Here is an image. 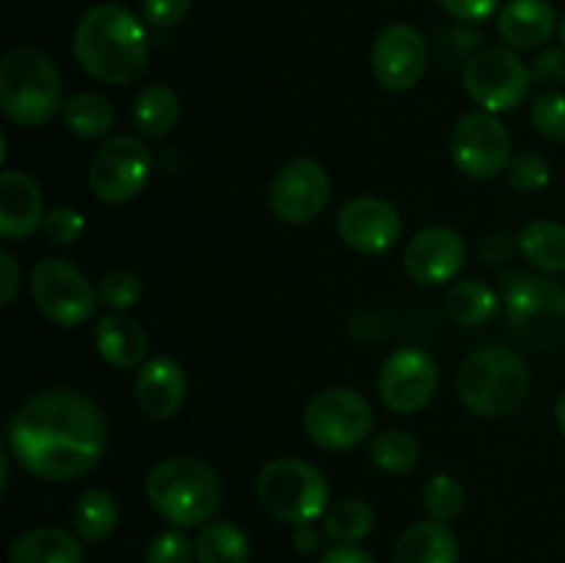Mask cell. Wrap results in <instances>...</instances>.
<instances>
[{"label":"cell","instance_id":"obj_26","mask_svg":"<svg viewBox=\"0 0 565 563\" xmlns=\"http://www.w3.org/2000/svg\"><path fill=\"white\" fill-rule=\"evenodd\" d=\"M193 550L196 563H248L252 557L248 535L232 519H210L202 524Z\"/></svg>","mask_w":565,"mask_h":563},{"label":"cell","instance_id":"obj_31","mask_svg":"<svg viewBox=\"0 0 565 563\" xmlns=\"http://www.w3.org/2000/svg\"><path fill=\"white\" fill-rule=\"evenodd\" d=\"M370 458L386 475H406L419 464V442L408 431H384L370 442Z\"/></svg>","mask_w":565,"mask_h":563},{"label":"cell","instance_id":"obj_16","mask_svg":"<svg viewBox=\"0 0 565 563\" xmlns=\"http://www.w3.org/2000/svg\"><path fill=\"white\" fill-rule=\"evenodd\" d=\"M342 243L359 254H384L401 241L403 221L392 202L381 196H356L337 215Z\"/></svg>","mask_w":565,"mask_h":563},{"label":"cell","instance_id":"obj_22","mask_svg":"<svg viewBox=\"0 0 565 563\" xmlns=\"http://www.w3.org/2000/svg\"><path fill=\"white\" fill-rule=\"evenodd\" d=\"M461 546L445 522H417L401 533L392 563H458Z\"/></svg>","mask_w":565,"mask_h":563},{"label":"cell","instance_id":"obj_35","mask_svg":"<svg viewBox=\"0 0 565 563\" xmlns=\"http://www.w3.org/2000/svg\"><path fill=\"white\" fill-rule=\"evenodd\" d=\"M505 174H508V182H511L516 191L535 193V191H541V188L550 185L552 166L544 155L524 149V152L513 155L511 163H508V169H505Z\"/></svg>","mask_w":565,"mask_h":563},{"label":"cell","instance_id":"obj_28","mask_svg":"<svg viewBox=\"0 0 565 563\" xmlns=\"http://www.w3.org/2000/svg\"><path fill=\"white\" fill-rule=\"evenodd\" d=\"M64 125L70 127L75 136L88 138H105L114 127L116 114H114V105L108 103V97L97 92H81V94H72L70 99L64 103Z\"/></svg>","mask_w":565,"mask_h":563},{"label":"cell","instance_id":"obj_34","mask_svg":"<svg viewBox=\"0 0 565 563\" xmlns=\"http://www.w3.org/2000/svg\"><path fill=\"white\" fill-rule=\"evenodd\" d=\"M97 296L110 312H127L141 301V279L130 268H114L99 279Z\"/></svg>","mask_w":565,"mask_h":563},{"label":"cell","instance_id":"obj_41","mask_svg":"<svg viewBox=\"0 0 565 563\" xmlns=\"http://www.w3.org/2000/svg\"><path fill=\"white\" fill-rule=\"evenodd\" d=\"M450 17L461 22H483L497 14L502 0H436Z\"/></svg>","mask_w":565,"mask_h":563},{"label":"cell","instance_id":"obj_32","mask_svg":"<svg viewBox=\"0 0 565 563\" xmlns=\"http://www.w3.org/2000/svg\"><path fill=\"white\" fill-rule=\"evenodd\" d=\"M467 506V489L452 475H434L423 489V508L434 522H456Z\"/></svg>","mask_w":565,"mask_h":563},{"label":"cell","instance_id":"obj_30","mask_svg":"<svg viewBox=\"0 0 565 563\" xmlns=\"http://www.w3.org/2000/svg\"><path fill=\"white\" fill-rule=\"evenodd\" d=\"M375 528V511L367 500L362 497H345L337 500L334 506L326 508L323 513V530L329 539L337 544H356V541L367 539Z\"/></svg>","mask_w":565,"mask_h":563},{"label":"cell","instance_id":"obj_2","mask_svg":"<svg viewBox=\"0 0 565 563\" xmlns=\"http://www.w3.org/2000/svg\"><path fill=\"white\" fill-rule=\"evenodd\" d=\"M72 55L94 81L130 86L149 66V36L127 6L97 3L83 11L72 33Z\"/></svg>","mask_w":565,"mask_h":563},{"label":"cell","instance_id":"obj_40","mask_svg":"<svg viewBox=\"0 0 565 563\" xmlns=\"http://www.w3.org/2000/svg\"><path fill=\"white\" fill-rule=\"evenodd\" d=\"M533 81L541 86H565V47H550L530 66Z\"/></svg>","mask_w":565,"mask_h":563},{"label":"cell","instance_id":"obj_9","mask_svg":"<svg viewBox=\"0 0 565 563\" xmlns=\"http://www.w3.org/2000/svg\"><path fill=\"white\" fill-rule=\"evenodd\" d=\"M152 174V149L143 138L119 132L99 144L88 163V185L105 204H127L143 191Z\"/></svg>","mask_w":565,"mask_h":563},{"label":"cell","instance_id":"obj_48","mask_svg":"<svg viewBox=\"0 0 565 563\" xmlns=\"http://www.w3.org/2000/svg\"><path fill=\"white\" fill-rule=\"evenodd\" d=\"M557 39H561V44L565 47V14H563V20L557 22Z\"/></svg>","mask_w":565,"mask_h":563},{"label":"cell","instance_id":"obj_20","mask_svg":"<svg viewBox=\"0 0 565 563\" xmlns=\"http://www.w3.org/2000/svg\"><path fill=\"white\" fill-rule=\"evenodd\" d=\"M94 342L105 364L116 370H132L147 359V331L132 315L108 312L94 326Z\"/></svg>","mask_w":565,"mask_h":563},{"label":"cell","instance_id":"obj_10","mask_svg":"<svg viewBox=\"0 0 565 563\" xmlns=\"http://www.w3.org/2000/svg\"><path fill=\"white\" fill-rule=\"evenodd\" d=\"M36 309L55 326L77 329L97 312L99 296L81 268L61 257L39 259L31 274Z\"/></svg>","mask_w":565,"mask_h":563},{"label":"cell","instance_id":"obj_19","mask_svg":"<svg viewBox=\"0 0 565 563\" xmlns=\"http://www.w3.org/2000/svg\"><path fill=\"white\" fill-rule=\"evenodd\" d=\"M185 370L171 357H152L136 375V403L143 417L171 419L185 403Z\"/></svg>","mask_w":565,"mask_h":563},{"label":"cell","instance_id":"obj_6","mask_svg":"<svg viewBox=\"0 0 565 563\" xmlns=\"http://www.w3.org/2000/svg\"><path fill=\"white\" fill-rule=\"evenodd\" d=\"M257 500L274 519L309 524L323 519L329 508V480L315 464L301 458H276L257 475Z\"/></svg>","mask_w":565,"mask_h":563},{"label":"cell","instance_id":"obj_5","mask_svg":"<svg viewBox=\"0 0 565 563\" xmlns=\"http://www.w3.org/2000/svg\"><path fill=\"white\" fill-rule=\"evenodd\" d=\"M0 110L20 127H42L64 110V83L44 50L22 44L0 61Z\"/></svg>","mask_w":565,"mask_h":563},{"label":"cell","instance_id":"obj_29","mask_svg":"<svg viewBox=\"0 0 565 563\" xmlns=\"http://www.w3.org/2000/svg\"><path fill=\"white\" fill-rule=\"evenodd\" d=\"M497 293L480 279H463L447 290L445 312L456 326H480L497 312Z\"/></svg>","mask_w":565,"mask_h":563},{"label":"cell","instance_id":"obj_42","mask_svg":"<svg viewBox=\"0 0 565 563\" xmlns=\"http://www.w3.org/2000/svg\"><path fill=\"white\" fill-rule=\"evenodd\" d=\"M20 287H22L20 265H17L14 254L3 248V252H0V304L9 307V304L17 298V293H20Z\"/></svg>","mask_w":565,"mask_h":563},{"label":"cell","instance_id":"obj_36","mask_svg":"<svg viewBox=\"0 0 565 563\" xmlns=\"http://www.w3.org/2000/svg\"><path fill=\"white\" fill-rule=\"evenodd\" d=\"M535 130L552 144H565V92H544L530 108Z\"/></svg>","mask_w":565,"mask_h":563},{"label":"cell","instance_id":"obj_43","mask_svg":"<svg viewBox=\"0 0 565 563\" xmlns=\"http://www.w3.org/2000/svg\"><path fill=\"white\" fill-rule=\"evenodd\" d=\"M513 241L505 235V232H491V235H486L483 241H480V259H483L486 265H500V263H508V259L513 257Z\"/></svg>","mask_w":565,"mask_h":563},{"label":"cell","instance_id":"obj_38","mask_svg":"<svg viewBox=\"0 0 565 563\" xmlns=\"http://www.w3.org/2000/svg\"><path fill=\"white\" fill-rule=\"evenodd\" d=\"M196 561V550H193L191 539L182 530H163L158 539L149 544L147 563H193Z\"/></svg>","mask_w":565,"mask_h":563},{"label":"cell","instance_id":"obj_8","mask_svg":"<svg viewBox=\"0 0 565 563\" xmlns=\"http://www.w3.org/2000/svg\"><path fill=\"white\" fill-rule=\"evenodd\" d=\"M375 425L373 406L351 386L318 392L303 408V434L320 450L342 453L370 439Z\"/></svg>","mask_w":565,"mask_h":563},{"label":"cell","instance_id":"obj_46","mask_svg":"<svg viewBox=\"0 0 565 563\" xmlns=\"http://www.w3.org/2000/svg\"><path fill=\"white\" fill-rule=\"evenodd\" d=\"M555 419H557V428H561V431H563V436H565V390L561 392V397H557Z\"/></svg>","mask_w":565,"mask_h":563},{"label":"cell","instance_id":"obj_47","mask_svg":"<svg viewBox=\"0 0 565 563\" xmlns=\"http://www.w3.org/2000/svg\"><path fill=\"white\" fill-rule=\"evenodd\" d=\"M0 469H3V495H6V489H9V478H11V472H9V456H6V450H0Z\"/></svg>","mask_w":565,"mask_h":563},{"label":"cell","instance_id":"obj_21","mask_svg":"<svg viewBox=\"0 0 565 563\" xmlns=\"http://www.w3.org/2000/svg\"><path fill=\"white\" fill-rule=\"evenodd\" d=\"M502 39L516 50L541 47L557 33V14L550 0H508L500 9Z\"/></svg>","mask_w":565,"mask_h":563},{"label":"cell","instance_id":"obj_3","mask_svg":"<svg viewBox=\"0 0 565 563\" xmlns=\"http://www.w3.org/2000/svg\"><path fill=\"white\" fill-rule=\"evenodd\" d=\"M147 500L166 522L177 528H199L215 519L224 486L218 472L207 461L193 456L166 458L147 475Z\"/></svg>","mask_w":565,"mask_h":563},{"label":"cell","instance_id":"obj_39","mask_svg":"<svg viewBox=\"0 0 565 563\" xmlns=\"http://www.w3.org/2000/svg\"><path fill=\"white\" fill-rule=\"evenodd\" d=\"M193 0H143V20L152 28H174L191 14Z\"/></svg>","mask_w":565,"mask_h":563},{"label":"cell","instance_id":"obj_23","mask_svg":"<svg viewBox=\"0 0 565 563\" xmlns=\"http://www.w3.org/2000/svg\"><path fill=\"white\" fill-rule=\"evenodd\" d=\"M9 563H83V546L61 528H31L11 541Z\"/></svg>","mask_w":565,"mask_h":563},{"label":"cell","instance_id":"obj_13","mask_svg":"<svg viewBox=\"0 0 565 563\" xmlns=\"http://www.w3.org/2000/svg\"><path fill=\"white\" fill-rule=\"evenodd\" d=\"M436 386H439V368L423 348H401L390 353L379 370V397L395 414L423 412L436 395Z\"/></svg>","mask_w":565,"mask_h":563},{"label":"cell","instance_id":"obj_45","mask_svg":"<svg viewBox=\"0 0 565 563\" xmlns=\"http://www.w3.org/2000/svg\"><path fill=\"white\" fill-rule=\"evenodd\" d=\"M292 546H296L301 555H312L320 546V535L312 524H296V533H292Z\"/></svg>","mask_w":565,"mask_h":563},{"label":"cell","instance_id":"obj_4","mask_svg":"<svg viewBox=\"0 0 565 563\" xmlns=\"http://www.w3.org/2000/svg\"><path fill=\"white\" fill-rule=\"evenodd\" d=\"M533 375L527 362L505 346H486L469 353L456 375V395L472 414L486 419L513 414L530 395Z\"/></svg>","mask_w":565,"mask_h":563},{"label":"cell","instance_id":"obj_17","mask_svg":"<svg viewBox=\"0 0 565 563\" xmlns=\"http://www.w3.org/2000/svg\"><path fill=\"white\" fill-rule=\"evenodd\" d=\"M403 265L417 285H445L467 265V241L450 226H425L408 241Z\"/></svg>","mask_w":565,"mask_h":563},{"label":"cell","instance_id":"obj_44","mask_svg":"<svg viewBox=\"0 0 565 563\" xmlns=\"http://www.w3.org/2000/svg\"><path fill=\"white\" fill-rule=\"evenodd\" d=\"M320 563H375V557L356 544H337L320 557Z\"/></svg>","mask_w":565,"mask_h":563},{"label":"cell","instance_id":"obj_33","mask_svg":"<svg viewBox=\"0 0 565 563\" xmlns=\"http://www.w3.org/2000/svg\"><path fill=\"white\" fill-rule=\"evenodd\" d=\"M480 44V33L475 28H469L467 22L461 25H445L434 39V55L439 59V64L445 66H458L463 61H472L475 50Z\"/></svg>","mask_w":565,"mask_h":563},{"label":"cell","instance_id":"obj_7","mask_svg":"<svg viewBox=\"0 0 565 563\" xmlns=\"http://www.w3.org/2000/svg\"><path fill=\"white\" fill-rule=\"evenodd\" d=\"M508 326L533 348H557L565 342V287L544 276H502Z\"/></svg>","mask_w":565,"mask_h":563},{"label":"cell","instance_id":"obj_14","mask_svg":"<svg viewBox=\"0 0 565 563\" xmlns=\"http://www.w3.org/2000/svg\"><path fill=\"white\" fill-rule=\"evenodd\" d=\"M430 47L419 28L408 22H392L375 36L373 53H370V66L373 75L386 92L406 94L423 81L428 70Z\"/></svg>","mask_w":565,"mask_h":563},{"label":"cell","instance_id":"obj_25","mask_svg":"<svg viewBox=\"0 0 565 563\" xmlns=\"http://www.w3.org/2000/svg\"><path fill=\"white\" fill-rule=\"evenodd\" d=\"M519 252L544 274H565V226L561 221H530L519 232Z\"/></svg>","mask_w":565,"mask_h":563},{"label":"cell","instance_id":"obj_27","mask_svg":"<svg viewBox=\"0 0 565 563\" xmlns=\"http://www.w3.org/2000/svg\"><path fill=\"white\" fill-rule=\"evenodd\" d=\"M72 524L75 533L88 544H99L108 539L119 524V502L108 489H86L72 508Z\"/></svg>","mask_w":565,"mask_h":563},{"label":"cell","instance_id":"obj_24","mask_svg":"<svg viewBox=\"0 0 565 563\" xmlns=\"http://www.w3.org/2000/svg\"><path fill=\"white\" fill-rule=\"evenodd\" d=\"M180 121V97L166 83L141 88L132 103V125L143 138H163Z\"/></svg>","mask_w":565,"mask_h":563},{"label":"cell","instance_id":"obj_37","mask_svg":"<svg viewBox=\"0 0 565 563\" xmlns=\"http://www.w3.org/2000/svg\"><path fill=\"white\" fill-rule=\"evenodd\" d=\"M83 230H86V219L77 208L61 204V208L47 210V215H44L42 232L53 246H72V243L81 241Z\"/></svg>","mask_w":565,"mask_h":563},{"label":"cell","instance_id":"obj_18","mask_svg":"<svg viewBox=\"0 0 565 563\" xmlns=\"http://www.w3.org/2000/svg\"><path fill=\"white\" fill-rule=\"evenodd\" d=\"M44 196L39 182L22 169L0 174V235L6 241H28L44 226Z\"/></svg>","mask_w":565,"mask_h":563},{"label":"cell","instance_id":"obj_12","mask_svg":"<svg viewBox=\"0 0 565 563\" xmlns=\"http://www.w3.org/2000/svg\"><path fill=\"white\" fill-rule=\"evenodd\" d=\"M450 158L469 180H494L513 158L511 132L494 114L486 110L461 116L452 127Z\"/></svg>","mask_w":565,"mask_h":563},{"label":"cell","instance_id":"obj_1","mask_svg":"<svg viewBox=\"0 0 565 563\" xmlns=\"http://www.w3.org/2000/svg\"><path fill=\"white\" fill-rule=\"evenodd\" d=\"M103 408L77 390H44L28 397L9 423L11 456L42 480L64 484L92 472L108 450Z\"/></svg>","mask_w":565,"mask_h":563},{"label":"cell","instance_id":"obj_15","mask_svg":"<svg viewBox=\"0 0 565 563\" xmlns=\"http://www.w3.org/2000/svg\"><path fill=\"white\" fill-rule=\"evenodd\" d=\"M270 210L285 224H309L331 199V177L318 160L298 158L281 166L270 180Z\"/></svg>","mask_w":565,"mask_h":563},{"label":"cell","instance_id":"obj_11","mask_svg":"<svg viewBox=\"0 0 565 563\" xmlns=\"http://www.w3.org/2000/svg\"><path fill=\"white\" fill-rule=\"evenodd\" d=\"M530 86H533V72L511 50H480L463 66V88L486 114L516 110L530 97Z\"/></svg>","mask_w":565,"mask_h":563}]
</instances>
